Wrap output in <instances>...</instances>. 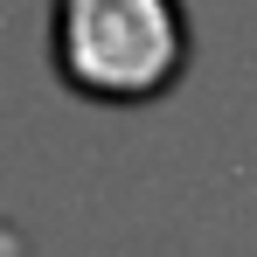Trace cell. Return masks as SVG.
<instances>
[{
	"label": "cell",
	"instance_id": "1",
	"mask_svg": "<svg viewBox=\"0 0 257 257\" xmlns=\"http://www.w3.org/2000/svg\"><path fill=\"white\" fill-rule=\"evenodd\" d=\"M188 7L181 0H49V70L84 104L139 111L188 77Z\"/></svg>",
	"mask_w": 257,
	"mask_h": 257
}]
</instances>
